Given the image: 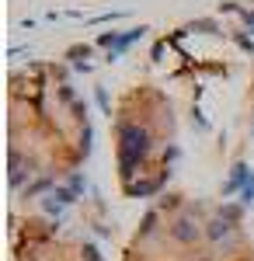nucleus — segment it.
Segmentation results:
<instances>
[{
  "label": "nucleus",
  "instance_id": "nucleus-9",
  "mask_svg": "<svg viewBox=\"0 0 254 261\" xmlns=\"http://www.w3.org/2000/svg\"><path fill=\"white\" fill-rule=\"evenodd\" d=\"M70 188H73V192H77V195H80V192L87 188V181L80 178V174H73V178H70Z\"/></svg>",
  "mask_w": 254,
  "mask_h": 261
},
{
  "label": "nucleus",
  "instance_id": "nucleus-5",
  "mask_svg": "<svg viewBox=\"0 0 254 261\" xmlns=\"http://www.w3.org/2000/svg\"><path fill=\"white\" fill-rule=\"evenodd\" d=\"M240 202H244V205H251V202H254V178L244 185V192H240Z\"/></svg>",
  "mask_w": 254,
  "mask_h": 261
},
{
  "label": "nucleus",
  "instance_id": "nucleus-10",
  "mask_svg": "<svg viewBox=\"0 0 254 261\" xmlns=\"http://www.w3.org/2000/svg\"><path fill=\"white\" fill-rule=\"evenodd\" d=\"M240 18H244V24L254 32V11H240Z\"/></svg>",
  "mask_w": 254,
  "mask_h": 261
},
{
  "label": "nucleus",
  "instance_id": "nucleus-6",
  "mask_svg": "<svg viewBox=\"0 0 254 261\" xmlns=\"http://www.w3.org/2000/svg\"><path fill=\"white\" fill-rule=\"evenodd\" d=\"M80 150H84V157L91 153V125H84V136H80Z\"/></svg>",
  "mask_w": 254,
  "mask_h": 261
},
{
  "label": "nucleus",
  "instance_id": "nucleus-3",
  "mask_svg": "<svg viewBox=\"0 0 254 261\" xmlns=\"http://www.w3.org/2000/svg\"><path fill=\"white\" fill-rule=\"evenodd\" d=\"M226 233H230V220H213L209 223V237H213V241L226 237Z\"/></svg>",
  "mask_w": 254,
  "mask_h": 261
},
{
  "label": "nucleus",
  "instance_id": "nucleus-11",
  "mask_svg": "<svg viewBox=\"0 0 254 261\" xmlns=\"http://www.w3.org/2000/svg\"><path fill=\"white\" fill-rule=\"evenodd\" d=\"M237 45H240V49H247V53H251V49H254V42L247 39V35H240V39H237Z\"/></svg>",
  "mask_w": 254,
  "mask_h": 261
},
{
  "label": "nucleus",
  "instance_id": "nucleus-4",
  "mask_svg": "<svg viewBox=\"0 0 254 261\" xmlns=\"http://www.w3.org/2000/svg\"><path fill=\"white\" fill-rule=\"evenodd\" d=\"M53 195H56L63 205H73V202H77V192H73V188H53Z\"/></svg>",
  "mask_w": 254,
  "mask_h": 261
},
{
  "label": "nucleus",
  "instance_id": "nucleus-2",
  "mask_svg": "<svg viewBox=\"0 0 254 261\" xmlns=\"http://www.w3.org/2000/svg\"><path fill=\"white\" fill-rule=\"evenodd\" d=\"M171 237H174V241H181V244H192L198 237V226L192 220H177L174 226H171Z\"/></svg>",
  "mask_w": 254,
  "mask_h": 261
},
{
  "label": "nucleus",
  "instance_id": "nucleus-1",
  "mask_svg": "<svg viewBox=\"0 0 254 261\" xmlns=\"http://www.w3.org/2000/svg\"><path fill=\"white\" fill-rule=\"evenodd\" d=\"M251 178H254V171H251V167H247L244 161H237V164H234V171H230V181L223 185V195H234L237 188L244 192V185H247Z\"/></svg>",
  "mask_w": 254,
  "mask_h": 261
},
{
  "label": "nucleus",
  "instance_id": "nucleus-7",
  "mask_svg": "<svg viewBox=\"0 0 254 261\" xmlns=\"http://www.w3.org/2000/svg\"><path fill=\"white\" fill-rule=\"evenodd\" d=\"M84 258L87 261H101V251L94 247V244H84Z\"/></svg>",
  "mask_w": 254,
  "mask_h": 261
},
{
  "label": "nucleus",
  "instance_id": "nucleus-8",
  "mask_svg": "<svg viewBox=\"0 0 254 261\" xmlns=\"http://www.w3.org/2000/svg\"><path fill=\"white\" fill-rule=\"evenodd\" d=\"M98 105H101V112L112 115V101H108V94H105V87H98Z\"/></svg>",
  "mask_w": 254,
  "mask_h": 261
}]
</instances>
